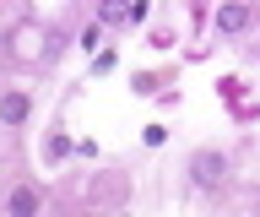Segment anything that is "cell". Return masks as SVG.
Here are the masks:
<instances>
[{"mask_svg": "<svg viewBox=\"0 0 260 217\" xmlns=\"http://www.w3.org/2000/svg\"><path fill=\"white\" fill-rule=\"evenodd\" d=\"M222 174H228V158H222V152H195V158H190V179L201 184V190H217Z\"/></svg>", "mask_w": 260, "mask_h": 217, "instance_id": "1", "label": "cell"}, {"mask_svg": "<svg viewBox=\"0 0 260 217\" xmlns=\"http://www.w3.org/2000/svg\"><path fill=\"white\" fill-rule=\"evenodd\" d=\"M141 17V0H98V22L103 27H125Z\"/></svg>", "mask_w": 260, "mask_h": 217, "instance_id": "2", "label": "cell"}, {"mask_svg": "<svg viewBox=\"0 0 260 217\" xmlns=\"http://www.w3.org/2000/svg\"><path fill=\"white\" fill-rule=\"evenodd\" d=\"M217 27H222V33H244V27H249V6H244V0L217 6Z\"/></svg>", "mask_w": 260, "mask_h": 217, "instance_id": "3", "label": "cell"}, {"mask_svg": "<svg viewBox=\"0 0 260 217\" xmlns=\"http://www.w3.org/2000/svg\"><path fill=\"white\" fill-rule=\"evenodd\" d=\"M27 114H32L27 92H6V98H0V119H6V125H27Z\"/></svg>", "mask_w": 260, "mask_h": 217, "instance_id": "4", "label": "cell"}, {"mask_svg": "<svg viewBox=\"0 0 260 217\" xmlns=\"http://www.w3.org/2000/svg\"><path fill=\"white\" fill-rule=\"evenodd\" d=\"M6 217H38V190L32 184H16L11 201H6Z\"/></svg>", "mask_w": 260, "mask_h": 217, "instance_id": "5", "label": "cell"}, {"mask_svg": "<svg viewBox=\"0 0 260 217\" xmlns=\"http://www.w3.org/2000/svg\"><path fill=\"white\" fill-rule=\"evenodd\" d=\"M98 44H103V22L98 27H81V49H98Z\"/></svg>", "mask_w": 260, "mask_h": 217, "instance_id": "6", "label": "cell"}]
</instances>
